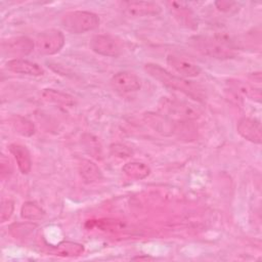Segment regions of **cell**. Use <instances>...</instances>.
I'll list each match as a JSON object with an SVG mask.
<instances>
[{
	"label": "cell",
	"instance_id": "7402d4cb",
	"mask_svg": "<svg viewBox=\"0 0 262 262\" xmlns=\"http://www.w3.org/2000/svg\"><path fill=\"white\" fill-rule=\"evenodd\" d=\"M233 86H234L235 89L238 90V92H241L242 94H244L248 98L260 102V100H261L260 88H255V87L251 86L250 84L245 83V82H241V81L233 82Z\"/></svg>",
	"mask_w": 262,
	"mask_h": 262
},
{
	"label": "cell",
	"instance_id": "d6986e66",
	"mask_svg": "<svg viewBox=\"0 0 262 262\" xmlns=\"http://www.w3.org/2000/svg\"><path fill=\"white\" fill-rule=\"evenodd\" d=\"M42 96L45 100L54 102L57 104H62L68 106H72L75 104V99L73 96L55 89H45L42 93Z\"/></svg>",
	"mask_w": 262,
	"mask_h": 262
},
{
	"label": "cell",
	"instance_id": "44dd1931",
	"mask_svg": "<svg viewBox=\"0 0 262 262\" xmlns=\"http://www.w3.org/2000/svg\"><path fill=\"white\" fill-rule=\"evenodd\" d=\"M11 124L15 132L20 134L21 136H32L35 133V125L21 116H14L11 120Z\"/></svg>",
	"mask_w": 262,
	"mask_h": 262
},
{
	"label": "cell",
	"instance_id": "7c38bea8",
	"mask_svg": "<svg viewBox=\"0 0 262 262\" xmlns=\"http://www.w3.org/2000/svg\"><path fill=\"white\" fill-rule=\"evenodd\" d=\"M167 63L177 73L179 76L187 79V78H195L201 74V68L194 63L193 61L177 55V54H169L167 56Z\"/></svg>",
	"mask_w": 262,
	"mask_h": 262
},
{
	"label": "cell",
	"instance_id": "484cf974",
	"mask_svg": "<svg viewBox=\"0 0 262 262\" xmlns=\"http://www.w3.org/2000/svg\"><path fill=\"white\" fill-rule=\"evenodd\" d=\"M237 5L236 2L232 1H216L215 6L217 7L218 10L222 12H233L236 11L237 9L235 8Z\"/></svg>",
	"mask_w": 262,
	"mask_h": 262
},
{
	"label": "cell",
	"instance_id": "7a4b0ae2",
	"mask_svg": "<svg viewBox=\"0 0 262 262\" xmlns=\"http://www.w3.org/2000/svg\"><path fill=\"white\" fill-rule=\"evenodd\" d=\"M188 42L196 51L215 59L225 60L236 56L231 43L219 35H198L189 38Z\"/></svg>",
	"mask_w": 262,
	"mask_h": 262
},
{
	"label": "cell",
	"instance_id": "4fadbf2b",
	"mask_svg": "<svg viewBox=\"0 0 262 262\" xmlns=\"http://www.w3.org/2000/svg\"><path fill=\"white\" fill-rule=\"evenodd\" d=\"M5 68L13 73L39 77L44 74V69L37 62L25 58H12L6 61Z\"/></svg>",
	"mask_w": 262,
	"mask_h": 262
},
{
	"label": "cell",
	"instance_id": "ffe728a7",
	"mask_svg": "<svg viewBox=\"0 0 262 262\" xmlns=\"http://www.w3.org/2000/svg\"><path fill=\"white\" fill-rule=\"evenodd\" d=\"M44 215L45 211L35 202H26L21 206L20 216L26 220H40Z\"/></svg>",
	"mask_w": 262,
	"mask_h": 262
},
{
	"label": "cell",
	"instance_id": "4316f807",
	"mask_svg": "<svg viewBox=\"0 0 262 262\" xmlns=\"http://www.w3.org/2000/svg\"><path fill=\"white\" fill-rule=\"evenodd\" d=\"M142 259H145V260H148V259H152L148 256H144V257H141V256H138V257H134L133 260H142Z\"/></svg>",
	"mask_w": 262,
	"mask_h": 262
},
{
	"label": "cell",
	"instance_id": "2e32d148",
	"mask_svg": "<svg viewBox=\"0 0 262 262\" xmlns=\"http://www.w3.org/2000/svg\"><path fill=\"white\" fill-rule=\"evenodd\" d=\"M79 173L85 183H93L102 178L99 167L90 160H82L79 164Z\"/></svg>",
	"mask_w": 262,
	"mask_h": 262
},
{
	"label": "cell",
	"instance_id": "e0dca14e",
	"mask_svg": "<svg viewBox=\"0 0 262 262\" xmlns=\"http://www.w3.org/2000/svg\"><path fill=\"white\" fill-rule=\"evenodd\" d=\"M122 171L125 175L132 179L142 180L150 174V168L147 164L138 161H131L126 163L122 167Z\"/></svg>",
	"mask_w": 262,
	"mask_h": 262
},
{
	"label": "cell",
	"instance_id": "8992f818",
	"mask_svg": "<svg viewBox=\"0 0 262 262\" xmlns=\"http://www.w3.org/2000/svg\"><path fill=\"white\" fill-rule=\"evenodd\" d=\"M89 47L96 54L106 57H118L124 50L121 41L106 34L94 35L89 41Z\"/></svg>",
	"mask_w": 262,
	"mask_h": 262
},
{
	"label": "cell",
	"instance_id": "603a6c76",
	"mask_svg": "<svg viewBox=\"0 0 262 262\" xmlns=\"http://www.w3.org/2000/svg\"><path fill=\"white\" fill-rule=\"evenodd\" d=\"M83 142L85 145V148L87 149V151L92 155L95 158H100L101 157V148H100V144L99 141L97 140L96 137H94L91 134H84L83 137Z\"/></svg>",
	"mask_w": 262,
	"mask_h": 262
},
{
	"label": "cell",
	"instance_id": "52a82bcc",
	"mask_svg": "<svg viewBox=\"0 0 262 262\" xmlns=\"http://www.w3.org/2000/svg\"><path fill=\"white\" fill-rule=\"evenodd\" d=\"M2 53L8 56L20 58L29 55L35 48V42L26 36L12 37L7 40H3L1 44Z\"/></svg>",
	"mask_w": 262,
	"mask_h": 262
},
{
	"label": "cell",
	"instance_id": "6da1fadb",
	"mask_svg": "<svg viewBox=\"0 0 262 262\" xmlns=\"http://www.w3.org/2000/svg\"><path fill=\"white\" fill-rule=\"evenodd\" d=\"M144 71L155 80L159 81L161 84L171 90L179 91L199 102H204L206 100L207 94L205 89L201 85L189 81L188 79H185L181 76L172 74L171 72L167 71L166 69L162 68L157 63H145Z\"/></svg>",
	"mask_w": 262,
	"mask_h": 262
},
{
	"label": "cell",
	"instance_id": "5bb4252c",
	"mask_svg": "<svg viewBox=\"0 0 262 262\" xmlns=\"http://www.w3.org/2000/svg\"><path fill=\"white\" fill-rule=\"evenodd\" d=\"M8 149L13 156L18 170L23 174L30 173L32 170V158L28 147L19 143H11L8 145Z\"/></svg>",
	"mask_w": 262,
	"mask_h": 262
},
{
	"label": "cell",
	"instance_id": "3957f363",
	"mask_svg": "<svg viewBox=\"0 0 262 262\" xmlns=\"http://www.w3.org/2000/svg\"><path fill=\"white\" fill-rule=\"evenodd\" d=\"M100 19L97 14L86 10H74L60 18L61 27L72 34H84L98 28Z\"/></svg>",
	"mask_w": 262,
	"mask_h": 262
},
{
	"label": "cell",
	"instance_id": "8fae6325",
	"mask_svg": "<svg viewBox=\"0 0 262 262\" xmlns=\"http://www.w3.org/2000/svg\"><path fill=\"white\" fill-rule=\"evenodd\" d=\"M237 133L246 140L260 144L262 141L261 123L257 119L244 117L238 120L236 125Z\"/></svg>",
	"mask_w": 262,
	"mask_h": 262
},
{
	"label": "cell",
	"instance_id": "9c48e42d",
	"mask_svg": "<svg viewBox=\"0 0 262 262\" xmlns=\"http://www.w3.org/2000/svg\"><path fill=\"white\" fill-rule=\"evenodd\" d=\"M165 4L179 25L190 30H195L198 28V17L187 3L167 1Z\"/></svg>",
	"mask_w": 262,
	"mask_h": 262
},
{
	"label": "cell",
	"instance_id": "277c9868",
	"mask_svg": "<svg viewBox=\"0 0 262 262\" xmlns=\"http://www.w3.org/2000/svg\"><path fill=\"white\" fill-rule=\"evenodd\" d=\"M160 110L163 115L174 120L190 121L200 117V110L194 104L179 100L176 98L164 97L160 103Z\"/></svg>",
	"mask_w": 262,
	"mask_h": 262
},
{
	"label": "cell",
	"instance_id": "9a60e30c",
	"mask_svg": "<svg viewBox=\"0 0 262 262\" xmlns=\"http://www.w3.org/2000/svg\"><path fill=\"white\" fill-rule=\"evenodd\" d=\"M146 122L159 133L164 135L172 134L175 130L174 121L167 116L161 114H146Z\"/></svg>",
	"mask_w": 262,
	"mask_h": 262
},
{
	"label": "cell",
	"instance_id": "5b68a950",
	"mask_svg": "<svg viewBox=\"0 0 262 262\" xmlns=\"http://www.w3.org/2000/svg\"><path fill=\"white\" fill-rule=\"evenodd\" d=\"M64 35L56 29H47L40 32L35 39V47L41 55H53L64 45Z\"/></svg>",
	"mask_w": 262,
	"mask_h": 262
},
{
	"label": "cell",
	"instance_id": "ba28073f",
	"mask_svg": "<svg viewBox=\"0 0 262 262\" xmlns=\"http://www.w3.org/2000/svg\"><path fill=\"white\" fill-rule=\"evenodd\" d=\"M121 8L129 17L154 16L162 11V7L154 1H126L121 3Z\"/></svg>",
	"mask_w": 262,
	"mask_h": 262
},
{
	"label": "cell",
	"instance_id": "ac0fdd59",
	"mask_svg": "<svg viewBox=\"0 0 262 262\" xmlns=\"http://www.w3.org/2000/svg\"><path fill=\"white\" fill-rule=\"evenodd\" d=\"M85 251V248L82 244L71 242V241H63L57 244L51 251L53 255L61 256V257H78L81 256Z\"/></svg>",
	"mask_w": 262,
	"mask_h": 262
},
{
	"label": "cell",
	"instance_id": "30bf717a",
	"mask_svg": "<svg viewBox=\"0 0 262 262\" xmlns=\"http://www.w3.org/2000/svg\"><path fill=\"white\" fill-rule=\"evenodd\" d=\"M112 87L120 93H131L140 89V79L132 72L121 71L111 79Z\"/></svg>",
	"mask_w": 262,
	"mask_h": 262
},
{
	"label": "cell",
	"instance_id": "cb8c5ba5",
	"mask_svg": "<svg viewBox=\"0 0 262 262\" xmlns=\"http://www.w3.org/2000/svg\"><path fill=\"white\" fill-rule=\"evenodd\" d=\"M110 152L112 156L119 159H128V158H131L134 154L133 149L130 146L120 142L112 143L110 145Z\"/></svg>",
	"mask_w": 262,
	"mask_h": 262
},
{
	"label": "cell",
	"instance_id": "d4e9b609",
	"mask_svg": "<svg viewBox=\"0 0 262 262\" xmlns=\"http://www.w3.org/2000/svg\"><path fill=\"white\" fill-rule=\"evenodd\" d=\"M13 211L14 203L9 199L3 200L1 203V222L4 223L5 221H7L11 217Z\"/></svg>",
	"mask_w": 262,
	"mask_h": 262
}]
</instances>
